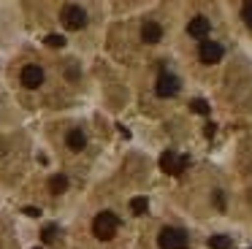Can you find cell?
<instances>
[{"instance_id":"1","label":"cell","mask_w":252,"mask_h":249,"mask_svg":"<svg viewBox=\"0 0 252 249\" xmlns=\"http://www.w3.org/2000/svg\"><path fill=\"white\" fill-rule=\"evenodd\" d=\"M117 227H120V217L114 211H100L93 219V233L100 238V241H109V238L117 236Z\"/></svg>"},{"instance_id":"2","label":"cell","mask_w":252,"mask_h":249,"mask_svg":"<svg viewBox=\"0 0 252 249\" xmlns=\"http://www.w3.org/2000/svg\"><path fill=\"white\" fill-rule=\"evenodd\" d=\"M160 249H187V233L182 227H163L158 233Z\"/></svg>"},{"instance_id":"3","label":"cell","mask_w":252,"mask_h":249,"mask_svg":"<svg viewBox=\"0 0 252 249\" xmlns=\"http://www.w3.org/2000/svg\"><path fill=\"white\" fill-rule=\"evenodd\" d=\"M60 19H63V25H65L68 30H82V27L87 25V11H84L82 5H76V3H65L63 11H60Z\"/></svg>"},{"instance_id":"4","label":"cell","mask_w":252,"mask_h":249,"mask_svg":"<svg viewBox=\"0 0 252 249\" xmlns=\"http://www.w3.org/2000/svg\"><path fill=\"white\" fill-rule=\"evenodd\" d=\"M190 165V157H179L176 152H165L163 157H160V168H163L165 173H171V176H176V173H182L185 168Z\"/></svg>"},{"instance_id":"5","label":"cell","mask_w":252,"mask_h":249,"mask_svg":"<svg viewBox=\"0 0 252 249\" xmlns=\"http://www.w3.org/2000/svg\"><path fill=\"white\" fill-rule=\"evenodd\" d=\"M222 54H225V49L220 46L217 41H201V46H198V57H201V62H206V65L220 62Z\"/></svg>"},{"instance_id":"6","label":"cell","mask_w":252,"mask_h":249,"mask_svg":"<svg viewBox=\"0 0 252 249\" xmlns=\"http://www.w3.org/2000/svg\"><path fill=\"white\" fill-rule=\"evenodd\" d=\"M155 92H158V97H174V95H179V79H176L174 73H160L158 84H155Z\"/></svg>"},{"instance_id":"7","label":"cell","mask_w":252,"mask_h":249,"mask_svg":"<svg viewBox=\"0 0 252 249\" xmlns=\"http://www.w3.org/2000/svg\"><path fill=\"white\" fill-rule=\"evenodd\" d=\"M19 81H22L28 90H38L44 84V68L41 65H25L22 73H19Z\"/></svg>"},{"instance_id":"8","label":"cell","mask_w":252,"mask_h":249,"mask_svg":"<svg viewBox=\"0 0 252 249\" xmlns=\"http://www.w3.org/2000/svg\"><path fill=\"white\" fill-rule=\"evenodd\" d=\"M209 30H212V22H209V16H203V14H198V16H192L190 22H187V35H192V38H209Z\"/></svg>"},{"instance_id":"9","label":"cell","mask_w":252,"mask_h":249,"mask_svg":"<svg viewBox=\"0 0 252 249\" xmlns=\"http://www.w3.org/2000/svg\"><path fill=\"white\" fill-rule=\"evenodd\" d=\"M141 41L144 43H160L163 41V25L155 19H147L141 25Z\"/></svg>"},{"instance_id":"10","label":"cell","mask_w":252,"mask_h":249,"mask_svg":"<svg viewBox=\"0 0 252 249\" xmlns=\"http://www.w3.org/2000/svg\"><path fill=\"white\" fill-rule=\"evenodd\" d=\"M65 144H68V149H71V152H82L84 146H87V135H84V130L73 127L71 133H68Z\"/></svg>"},{"instance_id":"11","label":"cell","mask_w":252,"mask_h":249,"mask_svg":"<svg viewBox=\"0 0 252 249\" xmlns=\"http://www.w3.org/2000/svg\"><path fill=\"white\" fill-rule=\"evenodd\" d=\"M65 189H68V176L65 173H55V176L49 179V192L60 195V192H65Z\"/></svg>"},{"instance_id":"12","label":"cell","mask_w":252,"mask_h":249,"mask_svg":"<svg viewBox=\"0 0 252 249\" xmlns=\"http://www.w3.org/2000/svg\"><path fill=\"white\" fill-rule=\"evenodd\" d=\"M209 249H230V236H212Z\"/></svg>"},{"instance_id":"13","label":"cell","mask_w":252,"mask_h":249,"mask_svg":"<svg viewBox=\"0 0 252 249\" xmlns=\"http://www.w3.org/2000/svg\"><path fill=\"white\" fill-rule=\"evenodd\" d=\"M147 209H149L147 198H133V200H130V211H133V214L141 217V214H147Z\"/></svg>"},{"instance_id":"14","label":"cell","mask_w":252,"mask_h":249,"mask_svg":"<svg viewBox=\"0 0 252 249\" xmlns=\"http://www.w3.org/2000/svg\"><path fill=\"white\" fill-rule=\"evenodd\" d=\"M241 19L247 22V27H252V0H247V3L241 5Z\"/></svg>"},{"instance_id":"15","label":"cell","mask_w":252,"mask_h":249,"mask_svg":"<svg viewBox=\"0 0 252 249\" xmlns=\"http://www.w3.org/2000/svg\"><path fill=\"white\" fill-rule=\"evenodd\" d=\"M190 108H192L195 114H209V103H206V100H201V97H195V100L190 103Z\"/></svg>"},{"instance_id":"16","label":"cell","mask_w":252,"mask_h":249,"mask_svg":"<svg viewBox=\"0 0 252 249\" xmlns=\"http://www.w3.org/2000/svg\"><path fill=\"white\" fill-rule=\"evenodd\" d=\"M46 46L60 49V46H65V38H63V35H55V32H52V35H46Z\"/></svg>"},{"instance_id":"17","label":"cell","mask_w":252,"mask_h":249,"mask_svg":"<svg viewBox=\"0 0 252 249\" xmlns=\"http://www.w3.org/2000/svg\"><path fill=\"white\" fill-rule=\"evenodd\" d=\"M41 238H44V241H55V238H57V227L55 225H46L44 230H41Z\"/></svg>"},{"instance_id":"18","label":"cell","mask_w":252,"mask_h":249,"mask_svg":"<svg viewBox=\"0 0 252 249\" xmlns=\"http://www.w3.org/2000/svg\"><path fill=\"white\" fill-rule=\"evenodd\" d=\"M214 206H217V209H225V192H222V189L214 192Z\"/></svg>"},{"instance_id":"19","label":"cell","mask_w":252,"mask_h":249,"mask_svg":"<svg viewBox=\"0 0 252 249\" xmlns=\"http://www.w3.org/2000/svg\"><path fill=\"white\" fill-rule=\"evenodd\" d=\"M25 214H28V217H41V209H35V206H28V209H25Z\"/></svg>"},{"instance_id":"20","label":"cell","mask_w":252,"mask_h":249,"mask_svg":"<svg viewBox=\"0 0 252 249\" xmlns=\"http://www.w3.org/2000/svg\"><path fill=\"white\" fill-rule=\"evenodd\" d=\"M214 127H217V124H212V122H209L206 127H203V135H206V138H212V135H214Z\"/></svg>"}]
</instances>
